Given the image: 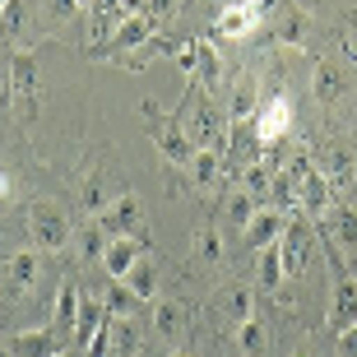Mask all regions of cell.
<instances>
[{
    "instance_id": "6da1fadb",
    "label": "cell",
    "mask_w": 357,
    "mask_h": 357,
    "mask_svg": "<svg viewBox=\"0 0 357 357\" xmlns=\"http://www.w3.org/2000/svg\"><path fill=\"white\" fill-rule=\"evenodd\" d=\"M28 237L38 251H66L70 246V218L61 204L52 199H38L33 209H28Z\"/></svg>"
},
{
    "instance_id": "7a4b0ae2",
    "label": "cell",
    "mask_w": 357,
    "mask_h": 357,
    "mask_svg": "<svg viewBox=\"0 0 357 357\" xmlns=\"http://www.w3.org/2000/svg\"><path fill=\"white\" fill-rule=\"evenodd\" d=\"M311 246H316L311 218H288V227H283V237H278V260H283V274H288V278H302V274H306Z\"/></svg>"
},
{
    "instance_id": "3957f363",
    "label": "cell",
    "mask_w": 357,
    "mask_h": 357,
    "mask_svg": "<svg viewBox=\"0 0 357 357\" xmlns=\"http://www.w3.org/2000/svg\"><path fill=\"white\" fill-rule=\"evenodd\" d=\"M269 5H274V0H232V5H223L213 33H218V38H246V33H255V28L265 24Z\"/></svg>"
},
{
    "instance_id": "277c9868",
    "label": "cell",
    "mask_w": 357,
    "mask_h": 357,
    "mask_svg": "<svg viewBox=\"0 0 357 357\" xmlns=\"http://www.w3.org/2000/svg\"><path fill=\"white\" fill-rule=\"evenodd\" d=\"M10 98L19 116H33V107H38V66H33L28 52H19L10 61Z\"/></svg>"
},
{
    "instance_id": "5b68a950",
    "label": "cell",
    "mask_w": 357,
    "mask_h": 357,
    "mask_svg": "<svg viewBox=\"0 0 357 357\" xmlns=\"http://www.w3.org/2000/svg\"><path fill=\"white\" fill-rule=\"evenodd\" d=\"M288 130H292V98L288 93H274L255 112V135H260V144H278Z\"/></svg>"
},
{
    "instance_id": "8992f818",
    "label": "cell",
    "mask_w": 357,
    "mask_h": 357,
    "mask_svg": "<svg viewBox=\"0 0 357 357\" xmlns=\"http://www.w3.org/2000/svg\"><path fill=\"white\" fill-rule=\"evenodd\" d=\"M311 89H316V102L339 107L348 98V89H353V75H348V66H339V61H320Z\"/></svg>"
},
{
    "instance_id": "52a82bcc",
    "label": "cell",
    "mask_w": 357,
    "mask_h": 357,
    "mask_svg": "<svg viewBox=\"0 0 357 357\" xmlns=\"http://www.w3.org/2000/svg\"><path fill=\"white\" fill-rule=\"evenodd\" d=\"M139 218H144V204H139V195H116L112 204H107V213H98L102 232H112V237H130L135 227H139Z\"/></svg>"
},
{
    "instance_id": "ba28073f",
    "label": "cell",
    "mask_w": 357,
    "mask_h": 357,
    "mask_svg": "<svg viewBox=\"0 0 357 357\" xmlns=\"http://www.w3.org/2000/svg\"><path fill=\"white\" fill-rule=\"evenodd\" d=\"M61 330H19L10 339V357H61Z\"/></svg>"
},
{
    "instance_id": "9c48e42d",
    "label": "cell",
    "mask_w": 357,
    "mask_h": 357,
    "mask_svg": "<svg viewBox=\"0 0 357 357\" xmlns=\"http://www.w3.org/2000/svg\"><path fill=\"white\" fill-rule=\"evenodd\" d=\"M153 19H149V14H126V19H121V28L116 33H112V42H107L102 52L107 56H121V52H130V47H144L149 38H153Z\"/></svg>"
},
{
    "instance_id": "30bf717a",
    "label": "cell",
    "mask_w": 357,
    "mask_h": 357,
    "mask_svg": "<svg viewBox=\"0 0 357 357\" xmlns=\"http://www.w3.org/2000/svg\"><path fill=\"white\" fill-rule=\"evenodd\" d=\"M357 325V283L348 274H339V283H334V302H330V330L344 334Z\"/></svg>"
},
{
    "instance_id": "8fae6325",
    "label": "cell",
    "mask_w": 357,
    "mask_h": 357,
    "mask_svg": "<svg viewBox=\"0 0 357 357\" xmlns=\"http://www.w3.org/2000/svg\"><path fill=\"white\" fill-rule=\"evenodd\" d=\"M283 227H288V218H283L278 209H255V218L246 223V232H241V237H246V246H251V251H265V246H274V241L283 237Z\"/></svg>"
},
{
    "instance_id": "7c38bea8",
    "label": "cell",
    "mask_w": 357,
    "mask_h": 357,
    "mask_svg": "<svg viewBox=\"0 0 357 357\" xmlns=\"http://www.w3.org/2000/svg\"><path fill=\"white\" fill-rule=\"evenodd\" d=\"M316 167H320V176L330 181V190H348V185L357 181V158L348 153V149H330Z\"/></svg>"
},
{
    "instance_id": "4fadbf2b",
    "label": "cell",
    "mask_w": 357,
    "mask_h": 357,
    "mask_svg": "<svg viewBox=\"0 0 357 357\" xmlns=\"http://www.w3.org/2000/svg\"><path fill=\"white\" fill-rule=\"evenodd\" d=\"M330 199H334L330 181L320 176V167H311V172H306V181L297 185V204H302L311 218H320V213H330Z\"/></svg>"
},
{
    "instance_id": "5bb4252c",
    "label": "cell",
    "mask_w": 357,
    "mask_h": 357,
    "mask_svg": "<svg viewBox=\"0 0 357 357\" xmlns=\"http://www.w3.org/2000/svg\"><path fill=\"white\" fill-rule=\"evenodd\" d=\"M153 144H158V153H162L167 162H176V167H190V158H195L190 135H181L176 126H162V130H153Z\"/></svg>"
},
{
    "instance_id": "9a60e30c",
    "label": "cell",
    "mask_w": 357,
    "mask_h": 357,
    "mask_svg": "<svg viewBox=\"0 0 357 357\" xmlns=\"http://www.w3.org/2000/svg\"><path fill=\"white\" fill-rule=\"evenodd\" d=\"M139 265V246H135V237H116L112 246H107V255H102V269L116 283H126V274Z\"/></svg>"
},
{
    "instance_id": "2e32d148",
    "label": "cell",
    "mask_w": 357,
    "mask_h": 357,
    "mask_svg": "<svg viewBox=\"0 0 357 357\" xmlns=\"http://www.w3.org/2000/svg\"><path fill=\"white\" fill-rule=\"evenodd\" d=\"M213 306H218V311H227V320H237V330L255 316V297H251V288H246V283H232V288H223Z\"/></svg>"
},
{
    "instance_id": "e0dca14e",
    "label": "cell",
    "mask_w": 357,
    "mask_h": 357,
    "mask_svg": "<svg viewBox=\"0 0 357 357\" xmlns=\"http://www.w3.org/2000/svg\"><path fill=\"white\" fill-rule=\"evenodd\" d=\"M79 306H84L79 288H75V283H61V292H56V330H61V334H75Z\"/></svg>"
},
{
    "instance_id": "ac0fdd59",
    "label": "cell",
    "mask_w": 357,
    "mask_h": 357,
    "mask_svg": "<svg viewBox=\"0 0 357 357\" xmlns=\"http://www.w3.org/2000/svg\"><path fill=\"white\" fill-rule=\"evenodd\" d=\"M38 269H42V260L33 251H19L10 260V292H33L38 288Z\"/></svg>"
},
{
    "instance_id": "d6986e66",
    "label": "cell",
    "mask_w": 357,
    "mask_h": 357,
    "mask_svg": "<svg viewBox=\"0 0 357 357\" xmlns=\"http://www.w3.org/2000/svg\"><path fill=\"white\" fill-rule=\"evenodd\" d=\"M306 33H311L306 14H297L292 5H283V19H278V28H274L278 47H306Z\"/></svg>"
},
{
    "instance_id": "ffe728a7",
    "label": "cell",
    "mask_w": 357,
    "mask_h": 357,
    "mask_svg": "<svg viewBox=\"0 0 357 357\" xmlns=\"http://www.w3.org/2000/svg\"><path fill=\"white\" fill-rule=\"evenodd\" d=\"M153 330L162 339H176L185 330V306L181 302H153Z\"/></svg>"
},
{
    "instance_id": "44dd1931",
    "label": "cell",
    "mask_w": 357,
    "mask_h": 357,
    "mask_svg": "<svg viewBox=\"0 0 357 357\" xmlns=\"http://www.w3.org/2000/svg\"><path fill=\"white\" fill-rule=\"evenodd\" d=\"M102 320H107V311H102L98 302H89V297H84L79 320H75V344H79V348H89V344H93V334L102 330Z\"/></svg>"
},
{
    "instance_id": "7402d4cb",
    "label": "cell",
    "mask_w": 357,
    "mask_h": 357,
    "mask_svg": "<svg viewBox=\"0 0 357 357\" xmlns=\"http://www.w3.org/2000/svg\"><path fill=\"white\" fill-rule=\"evenodd\" d=\"M325 232H334V246H357V209H330Z\"/></svg>"
},
{
    "instance_id": "603a6c76",
    "label": "cell",
    "mask_w": 357,
    "mask_h": 357,
    "mask_svg": "<svg viewBox=\"0 0 357 357\" xmlns=\"http://www.w3.org/2000/svg\"><path fill=\"white\" fill-rule=\"evenodd\" d=\"M126 288H130L135 297H139V302H149V297L158 292V274H153V265H149L144 255H139V265H135L130 274H126Z\"/></svg>"
},
{
    "instance_id": "cb8c5ba5",
    "label": "cell",
    "mask_w": 357,
    "mask_h": 357,
    "mask_svg": "<svg viewBox=\"0 0 357 357\" xmlns=\"http://www.w3.org/2000/svg\"><path fill=\"white\" fill-rule=\"evenodd\" d=\"M218 172H223L218 153H213V149H195V158H190V176H195V185H213Z\"/></svg>"
},
{
    "instance_id": "d4e9b609",
    "label": "cell",
    "mask_w": 357,
    "mask_h": 357,
    "mask_svg": "<svg viewBox=\"0 0 357 357\" xmlns=\"http://www.w3.org/2000/svg\"><path fill=\"white\" fill-rule=\"evenodd\" d=\"M237 344H241V353L246 357H265V348H269V334H265V325H260V320H246V325H241L237 330Z\"/></svg>"
},
{
    "instance_id": "484cf974",
    "label": "cell",
    "mask_w": 357,
    "mask_h": 357,
    "mask_svg": "<svg viewBox=\"0 0 357 357\" xmlns=\"http://www.w3.org/2000/svg\"><path fill=\"white\" fill-rule=\"evenodd\" d=\"M107 246H112V241H107L102 223H93V227H84V232H79V260H84V265L102 260V255H107Z\"/></svg>"
},
{
    "instance_id": "4316f807",
    "label": "cell",
    "mask_w": 357,
    "mask_h": 357,
    "mask_svg": "<svg viewBox=\"0 0 357 357\" xmlns=\"http://www.w3.org/2000/svg\"><path fill=\"white\" fill-rule=\"evenodd\" d=\"M107 204H112V199H107V176L93 172L89 181H84V209L89 213H107Z\"/></svg>"
},
{
    "instance_id": "83f0119b",
    "label": "cell",
    "mask_w": 357,
    "mask_h": 357,
    "mask_svg": "<svg viewBox=\"0 0 357 357\" xmlns=\"http://www.w3.org/2000/svg\"><path fill=\"white\" fill-rule=\"evenodd\" d=\"M135 306H139V297L126 283H112V292H107V316H135Z\"/></svg>"
},
{
    "instance_id": "f1b7e54d",
    "label": "cell",
    "mask_w": 357,
    "mask_h": 357,
    "mask_svg": "<svg viewBox=\"0 0 357 357\" xmlns=\"http://www.w3.org/2000/svg\"><path fill=\"white\" fill-rule=\"evenodd\" d=\"M195 255H199V260H209V265H218V260H223L218 227H199V232H195Z\"/></svg>"
},
{
    "instance_id": "f546056e",
    "label": "cell",
    "mask_w": 357,
    "mask_h": 357,
    "mask_svg": "<svg viewBox=\"0 0 357 357\" xmlns=\"http://www.w3.org/2000/svg\"><path fill=\"white\" fill-rule=\"evenodd\" d=\"M218 130H223V121H218L209 107H204V112L195 116V126H190V144H195V149H199V144H209V139H218Z\"/></svg>"
},
{
    "instance_id": "4dcf8cb0",
    "label": "cell",
    "mask_w": 357,
    "mask_h": 357,
    "mask_svg": "<svg viewBox=\"0 0 357 357\" xmlns=\"http://www.w3.org/2000/svg\"><path fill=\"white\" fill-rule=\"evenodd\" d=\"M278 278H283V260H278V241L260 251V283L265 288H278Z\"/></svg>"
},
{
    "instance_id": "1f68e13d",
    "label": "cell",
    "mask_w": 357,
    "mask_h": 357,
    "mask_svg": "<svg viewBox=\"0 0 357 357\" xmlns=\"http://www.w3.org/2000/svg\"><path fill=\"white\" fill-rule=\"evenodd\" d=\"M227 218H232V223H237L241 232H246V223L255 218V195H246V190H237V195L227 199Z\"/></svg>"
},
{
    "instance_id": "d6a6232c",
    "label": "cell",
    "mask_w": 357,
    "mask_h": 357,
    "mask_svg": "<svg viewBox=\"0 0 357 357\" xmlns=\"http://www.w3.org/2000/svg\"><path fill=\"white\" fill-rule=\"evenodd\" d=\"M112 353V320H102V330L93 334V344H89V357H107Z\"/></svg>"
},
{
    "instance_id": "836d02e7",
    "label": "cell",
    "mask_w": 357,
    "mask_h": 357,
    "mask_svg": "<svg viewBox=\"0 0 357 357\" xmlns=\"http://www.w3.org/2000/svg\"><path fill=\"white\" fill-rule=\"evenodd\" d=\"M339 353H344V357H357V325L339 334Z\"/></svg>"
},
{
    "instance_id": "e575fe53",
    "label": "cell",
    "mask_w": 357,
    "mask_h": 357,
    "mask_svg": "<svg viewBox=\"0 0 357 357\" xmlns=\"http://www.w3.org/2000/svg\"><path fill=\"white\" fill-rule=\"evenodd\" d=\"M172 5H176V0H149V19H153V24H158V19H162V14H172Z\"/></svg>"
},
{
    "instance_id": "d590c367",
    "label": "cell",
    "mask_w": 357,
    "mask_h": 357,
    "mask_svg": "<svg viewBox=\"0 0 357 357\" xmlns=\"http://www.w3.org/2000/svg\"><path fill=\"white\" fill-rule=\"evenodd\" d=\"M10 195H14V181H10L5 172H0V199H10Z\"/></svg>"
},
{
    "instance_id": "8d00e7d4",
    "label": "cell",
    "mask_w": 357,
    "mask_h": 357,
    "mask_svg": "<svg viewBox=\"0 0 357 357\" xmlns=\"http://www.w3.org/2000/svg\"><path fill=\"white\" fill-rule=\"evenodd\" d=\"M5 10H10V0H0V14H5Z\"/></svg>"
},
{
    "instance_id": "74e56055",
    "label": "cell",
    "mask_w": 357,
    "mask_h": 357,
    "mask_svg": "<svg viewBox=\"0 0 357 357\" xmlns=\"http://www.w3.org/2000/svg\"><path fill=\"white\" fill-rule=\"evenodd\" d=\"M75 5H84V10H89V5H93V0H75Z\"/></svg>"
},
{
    "instance_id": "f35d334b",
    "label": "cell",
    "mask_w": 357,
    "mask_h": 357,
    "mask_svg": "<svg viewBox=\"0 0 357 357\" xmlns=\"http://www.w3.org/2000/svg\"><path fill=\"white\" fill-rule=\"evenodd\" d=\"M0 357H10V348H5V344H0Z\"/></svg>"
},
{
    "instance_id": "ab89813d",
    "label": "cell",
    "mask_w": 357,
    "mask_h": 357,
    "mask_svg": "<svg viewBox=\"0 0 357 357\" xmlns=\"http://www.w3.org/2000/svg\"><path fill=\"white\" fill-rule=\"evenodd\" d=\"M176 357H195V353H185V348H181V353H176Z\"/></svg>"
},
{
    "instance_id": "60d3db41",
    "label": "cell",
    "mask_w": 357,
    "mask_h": 357,
    "mask_svg": "<svg viewBox=\"0 0 357 357\" xmlns=\"http://www.w3.org/2000/svg\"><path fill=\"white\" fill-rule=\"evenodd\" d=\"M348 24H353V28H357V19H348Z\"/></svg>"
}]
</instances>
